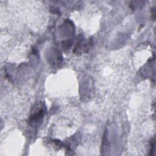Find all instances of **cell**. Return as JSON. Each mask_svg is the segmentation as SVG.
<instances>
[{
  "label": "cell",
  "mask_w": 156,
  "mask_h": 156,
  "mask_svg": "<svg viewBox=\"0 0 156 156\" xmlns=\"http://www.w3.org/2000/svg\"><path fill=\"white\" fill-rule=\"evenodd\" d=\"M44 113V110L43 108H40V110H37L36 112L32 114L30 118V121L32 122H35L40 119V118L43 116Z\"/></svg>",
  "instance_id": "1"
}]
</instances>
